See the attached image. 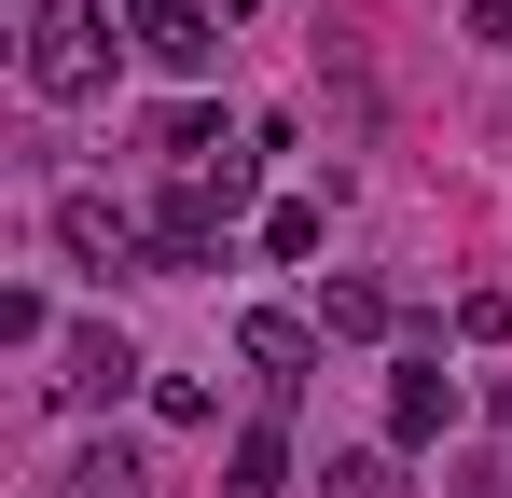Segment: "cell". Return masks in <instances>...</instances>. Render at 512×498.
<instances>
[{
  "mask_svg": "<svg viewBox=\"0 0 512 498\" xmlns=\"http://www.w3.org/2000/svg\"><path fill=\"white\" fill-rule=\"evenodd\" d=\"M56 388H70V402H125V388H139V346H125L111 319H84L70 346H56Z\"/></svg>",
  "mask_w": 512,
  "mask_h": 498,
  "instance_id": "cell-4",
  "label": "cell"
},
{
  "mask_svg": "<svg viewBox=\"0 0 512 498\" xmlns=\"http://www.w3.org/2000/svg\"><path fill=\"white\" fill-rule=\"evenodd\" d=\"M457 14H471V28H485V42H512V0H457Z\"/></svg>",
  "mask_w": 512,
  "mask_h": 498,
  "instance_id": "cell-13",
  "label": "cell"
},
{
  "mask_svg": "<svg viewBox=\"0 0 512 498\" xmlns=\"http://www.w3.org/2000/svg\"><path fill=\"white\" fill-rule=\"evenodd\" d=\"M319 236H333L319 194H277V208H263V249H277V263H319Z\"/></svg>",
  "mask_w": 512,
  "mask_h": 498,
  "instance_id": "cell-10",
  "label": "cell"
},
{
  "mask_svg": "<svg viewBox=\"0 0 512 498\" xmlns=\"http://www.w3.org/2000/svg\"><path fill=\"white\" fill-rule=\"evenodd\" d=\"M125 42H139V56H153V70H222V14H208V0H139V14H125Z\"/></svg>",
  "mask_w": 512,
  "mask_h": 498,
  "instance_id": "cell-2",
  "label": "cell"
},
{
  "mask_svg": "<svg viewBox=\"0 0 512 498\" xmlns=\"http://www.w3.org/2000/svg\"><path fill=\"white\" fill-rule=\"evenodd\" d=\"M319 332L374 346V332H388V291H374V277H333V291H319Z\"/></svg>",
  "mask_w": 512,
  "mask_h": 498,
  "instance_id": "cell-8",
  "label": "cell"
},
{
  "mask_svg": "<svg viewBox=\"0 0 512 498\" xmlns=\"http://www.w3.org/2000/svg\"><path fill=\"white\" fill-rule=\"evenodd\" d=\"M443 429H457V374L443 360H402L388 374V443H443Z\"/></svg>",
  "mask_w": 512,
  "mask_h": 498,
  "instance_id": "cell-6",
  "label": "cell"
},
{
  "mask_svg": "<svg viewBox=\"0 0 512 498\" xmlns=\"http://www.w3.org/2000/svg\"><path fill=\"white\" fill-rule=\"evenodd\" d=\"M153 415H167V429H222V402H208L194 374H153Z\"/></svg>",
  "mask_w": 512,
  "mask_h": 498,
  "instance_id": "cell-12",
  "label": "cell"
},
{
  "mask_svg": "<svg viewBox=\"0 0 512 498\" xmlns=\"http://www.w3.org/2000/svg\"><path fill=\"white\" fill-rule=\"evenodd\" d=\"M56 236H70V263H97V277H111V263H139V222H125V208H111V194H56Z\"/></svg>",
  "mask_w": 512,
  "mask_h": 498,
  "instance_id": "cell-5",
  "label": "cell"
},
{
  "mask_svg": "<svg viewBox=\"0 0 512 498\" xmlns=\"http://www.w3.org/2000/svg\"><path fill=\"white\" fill-rule=\"evenodd\" d=\"M70 498H153V471H139L125 443H84V457H70Z\"/></svg>",
  "mask_w": 512,
  "mask_h": 498,
  "instance_id": "cell-9",
  "label": "cell"
},
{
  "mask_svg": "<svg viewBox=\"0 0 512 498\" xmlns=\"http://www.w3.org/2000/svg\"><path fill=\"white\" fill-rule=\"evenodd\" d=\"M319 498H402V457H333Z\"/></svg>",
  "mask_w": 512,
  "mask_h": 498,
  "instance_id": "cell-11",
  "label": "cell"
},
{
  "mask_svg": "<svg viewBox=\"0 0 512 498\" xmlns=\"http://www.w3.org/2000/svg\"><path fill=\"white\" fill-rule=\"evenodd\" d=\"M499 429H512V388H499Z\"/></svg>",
  "mask_w": 512,
  "mask_h": 498,
  "instance_id": "cell-14",
  "label": "cell"
},
{
  "mask_svg": "<svg viewBox=\"0 0 512 498\" xmlns=\"http://www.w3.org/2000/svg\"><path fill=\"white\" fill-rule=\"evenodd\" d=\"M28 83L42 97H97L111 83V0H28Z\"/></svg>",
  "mask_w": 512,
  "mask_h": 498,
  "instance_id": "cell-1",
  "label": "cell"
},
{
  "mask_svg": "<svg viewBox=\"0 0 512 498\" xmlns=\"http://www.w3.org/2000/svg\"><path fill=\"white\" fill-rule=\"evenodd\" d=\"M236 360H250L263 388L291 402V388L319 374V319H291V305H250V319H236Z\"/></svg>",
  "mask_w": 512,
  "mask_h": 498,
  "instance_id": "cell-3",
  "label": "cell"
},
{
  "mask_svg": "<svg viewBox=\"0 0 512 498\" xmlns=\"http://www.w3.org/2000/svg\"><path fill=\"white\" fill-rule=\"evenodd\" d=\"M277 485H291V429H277V415H250V429L222 443V498H277Z\"/></svg>",
  "mask_w": 512,
  "mask_h": 498,
  "instance_id": "cell-7",
  "label": "cell"
}]
</instances>
